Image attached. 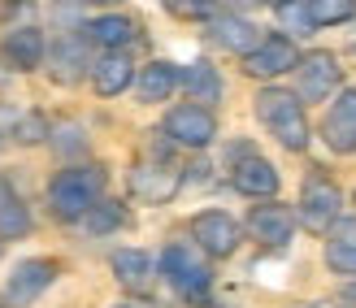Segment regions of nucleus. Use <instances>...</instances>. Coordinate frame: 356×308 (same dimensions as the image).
<instances>
[{
	"mask_svg": "<svg viewBox=\"0 0 356 308\" xmlns=\"http://www.w3.org/2000/svg\"><path fill=\"white\" fill-rule=\"evenodd\" d=\"M296 65H300V48L287 40V35H265V44L252 52V57H243V70L252 79H278V74H287Z\"/></svg>",
	"mask_w": 356,
	"mask_h": 308,
	"instance_id": "nucleus-11",
	"label": "nucleus"
},
{
	"mask_svg": "<svg viewBox=\"0 0 356 308\" xmlns=\"http://www.w3.org/2000/svg\"><path fill=\"white\" fill-rule=\"evenodd\" d=\"M0 57L9 61V70H40L48 57V40L40 26H9L5 40H0Z\"/></svg>",
	"mask_w": 356,
	"mask_h": 308,
	"instance_id": "nucleus-9",
	"label": "nucleus"
},
{
	"mask_svg": "<svg viewBox=\"0 0 356 308\" xmlns=\"http://www.w3.org/2000/svg\"><path fill=\"white\" fill-rule=\"evenodd\" d=\"M274 13H278V22L287 26V31H296V35H313V31H317V26H313V5H309V0H282Z\"/></svg>",
	"mask_w": 356,
	"mask_h": 308,
	"instance_id": "nucleus-24",
	"label": "nucleus"
},
{
	"mask_svg": "<svg viewBox=\"0 0 356 308\" xmlns=\"http://www.w3.org/2000/svg\"><path fill=\"white\" fill-rule=\"evenodd\" d=\"M87 65H92V61H87L83 35H61V40L48 48V74H52V83H61V87L79 83Z\"/></svg>",
	"mask_w": 356,
	"mask_h": 308,
	"instance_id": "nucleus-16",
	"label": "nucleus"
},
{
	"mask_svg": "<svg viewBox=\"0 0 356 308\" xmlns=\"http://www.w3.org/2000/svg\"><path fill=\"white\" fill-rule=\"evenodd\" d=\"M322 135L330 143V152H356V87H343L339 96H334V104L326 108V126H322Z\"/></svg>",
	"mask_w": 356,
	"mask_h": 308,
	"instance_id": "nucleus-10",
	"label": "nucleus"
},
{
	"mask_svg": "<svg viewBox=\"0 0 356 308\" xmlns=\"http://www.w3.org/2000/svg\"><path fill=\"white\" fill-rule=\"evenodd\" d=\"M191 239H195V248H200L204 257H218V261H222V257H235L243 230H239V222H235L230 213L204 209V213L191 217Z\"/></svg>",
	"mask_w": 356,
	"mask_h": 308,
	"instance_id": "nucleus-4",
	"label": "nucleus"
},
{
	"mask_svg": "<svg viewBox=\"0 0 356 308\" xmlns=\"http://www.w3.org/2000/svg\"><path fill=\"white\" fill-rule=\"evenodd\" d=\"M87 40L100 44V48H109V52H122L135 40V22H131V17H122V13H100V17L87 22Z\"/></svg>",
	"mask_w": 356,
	"mask_h": 308,
	"instance_id": "nucleus-21",
	"label": "nucleus"
},
{
	"mask_svg": "<svg viewBox=\"0 0 356 308\" xmlns=\"http://www.w3.org/2000/svg\"><path fill=\"white\" fill-rule=\"evenodd\" d=\"M339 187L326 183V178H309L305 191H300V213H296V222L313 230V234H326L334 226V217H339Z\"/></svg>",
	"mask_w": 356,
	"mask_h": 308,
	"instance_id": "nucleus-5",
	"label": "nucleus"
},
{
	"mask_svg": "<svg viewBox=\"0 0 356 308\" xmlns=\"http://www.w3.org/2000/svg\"><path fill=\"white\" fill-rule=\"evenodd\" d=\"M161 274H165V282H170L187 304L209 308L213 274H209V265L195 257V248H187V243H170V248L161 252Z\"/></svg>",
	"mask_w": 356,
	"mask_h": 308,
	"instance_id": "nucleus-3",
	"label": "nucleus"
},
{
	"mask_svg": "<svg viewBox=\"0 0 356 308\" xmlns=\"http://www.w3.org/2000/svg\"><path fill=\"white\" fill-rule=\"evenodd\" d=\"M309 5H313V26H317V31L339 26V22H348V17L356 13L352 0H309Z\"/></svg>",
	"mask_w": 356,
	"mask_h": 308,
	"instance_id": "nucleus-25",
	"label": "nucleus"
},
{
	"mask_svg": "<svg viewBox=\"0 0 356 308\" xmlns=\"http://www.w3.org/2000/svg\"><path fill=\"white\" fill-rule=\"evenodd\" d=\"M131 83H135V65H131V57H122V52H109V57H100L92 65V87L100 96H122Z\"/></svg>",
	"mask_w": 356,
	"mask_h": 308,
	"instance_id": "nucleus-18",
	"label": "nucleus"
},
{
	"mask_svg": "<svg viewBox=\"0 0 356 308\" xmlns=\"http://www.w3.org/2000/svg\"><path fill=\"white\" fill-rule=\"evenodd\" d=\"M178 187H183V174L174 165H135L131 170V195H139V200H148V204L174 200Z\"/></svg>",
	"mask_w": 356,
	"mask_h": 308,
	"instance_id": "nucleus-15",
	"label": "nucleus"
},
{
	"mask_svg": "<svg viewBox=\"0 0 356 308\" xmlns=\"http://www.w3.org/2000/svg\"><path fill=\"white\" fill-rule=\"evenodd\" d=\"M334 87H339V61H334V52H305L296 65V96L300 104H313V100H326L334 96Z\"/></svg>",
	"mask_w": 356,
	"mask_h": 308,
	"instance_id": "nucleus-6",
	"label": "nucleus"
},
{
	"mask_svg": "<svg viewBox=\"0 0 356 308\" xmlns=\"http://www.w3.org/2000/svg\"><path fill=\"white\" fill-rule=\"evenodd\" d=\"M57 282V261H48V257H31V261H22L9 274V282H5V295H9V304L13 308H26V304H35L48 286Z\"/></svg>",
	"mask_w": 356,
	"mask_h": 308,
	"instance_id": "nucleus-8",
	"label": "nucleus"
},
{
	"mask_svg": "<svg viewBox=\"0 0 356 308\" xmlns=\"http://www.w3.org/2000/svg\"><path fill=\"white\" fill-rule=\"evenodd\" d=\"M26 234H31V209L13 191V183L0 178V239H26Z\"/></svg>",
	"mask_w": 356,
	"mask_h": 308,
	"instance_id": "nucleus-22",
	"label": "nucleus"
},
{
	"mask_svg": "<svg viewBox=\"0 0 356 308\" xmlns=\"http://www.w3.org/2000/svg\"><path fill=\"white\" fill-rule=\"evenodd\" d=\"M113 278L127 286V291H148L152 278H156V269H152V257L148 252H139V248H122L113 252Z\"/></svg>",
	"mask_w": 356,
	"mask_h": 308,
	"instance_id": "nucleus-17",
	"label": "nucleus"
},
{
	"mask_svg": "<svg viewBox=\"0 0 356 308\" xmlns=\"http://www.w3.org/2000/svg\"><path fill=\"white\" fill-rule=\"evenodd\" d=\"M230 183H235L239 195H252V200H270V195H278V170L270 165L265 156H243L230 165Z\"/></svg>",
	"mask_w": 356,
	"mask_h": 308,
	"instance_id": "nucleus-14",
	"label": "nucleus"
},
{
	"mask_svg": "<svg viewBox=\"0 0 356 308\" xmlns=\"http://www.w3.org/2000/svg\"><path fill=\"white\" fill-rule=\"evenodd\" d=\"M326 265L343 278H356V239H330L326 243Z\"/></svg>",
	"mask_w": 356,
	"mask_h": 308,
	"instance_id": "nucleus-26",
	"label": "nucleus"
},
{
	"mask_svg": "<svg viewBox=\"0 0 356 308\" xmlns=\"http://www.w3.org/2000/svg\"><path fill=\"white\" fill-rule=\"evenodd\" d=\"M209 40L226 48V52H239V57H252V52L265 44V35L257 22H248V17L239 13H218L213 17V26H209Z\"/></svg>",
	"mask_w": 356,
	"mask_h": 308,
	"instance_id": "nucleus-12",
	"label": "nucleus"
},
{
	"mask_svg": "<svg viewBox=\"0 0 356 308\" xmlns=\"http://www.w3.org/2000/svg\"><path fill=\"white\" fill-rule=\"evenodd\" d=\"M248 230H252L257 243L282 248V243H291V234H296V213L287 204H257L248 213Z\"/></svg>",
	"mask_w": 356,
	"mask_h": 308,
	"instance_id": "nucleus-13",
	"label": "nucleus"
},
{
	"mask_svg": "<svg viewBox=\"0 0 356 308\" xmlns=\"http://www.w3.org/2000/svg\"><path fill=\"white\" fill-rule=\"evenodd\" d=\"M165 135L178 143V148H209L213 135H218V117H213V108L178 104V108L165 113Z\"/></svg>",
	"mask_w": 356,
	"mask_h": 308,
	"instance_id": "nucleus-7",
	"label": "nucleus"
},
{
	"mask_svg": "<svg viewBox=\"0 0 356 308\" xmlns=\"http://www.w3.org/2000/svg\"><path fill=\"white\" fill-rule=\"evenodd\" d=\"M183 83V74H178L174 61H152L144 65V74H139V100L144 104H161L174 96V87Z\"/></svg>",
	"mask_w": 356,
	"mask_h": 308,
	"instance_id": "nucleus-20",
	"label": "nucleus"
},
{
	"mask_svg": "<svg viewBox=\"0 0 356 308\" xmlns=\"http://www.w3.org/2000/svg\"><path fill=\"white\" fill-rule=\"evenodd\" d=\"M257 117L270 126V135L287 152H305L309 148V122H305V104H300L296 92H282V87L257 92Z\"/></svg>",
	"mask_w": 356,
	"mask_h": 308,
	"instance_id": "nucleus-2",
	"label": "nucleus"
},
{
	"mask_svg": "<svg viewBox=\"0 0 356 308\" xmlns=\"http://www.w3.org/2000/svg\"><path fill=\"white\" fill-rule=\"evenodd\" d=\"M122 226H127V204H122V200H100L92 213L83 217V230H87V234H96V239H100V234L122 230Z\"/></svg>",
	"mask_w": 356,
	"mask_h": 308,
	"instance_id": "nucleus-23",
	"label": "nucleus"
},
{
	"mask_svg": "<svg viewBox=\"0 0 356 308\" xmlns=\"http://www.w3.org/2000/svg\"><path fill=\"white\" fill-rule=\"evenodd\" d=\"M104 183H109V170L104 165H65L52 174L48 183V209L57 222H83L100 200H104Z\"/></svg>",
	"mask_w": 356,
	"mask_h": 308,
	"instance_id": "nucleus-1",
	"label": "nucleus"
},
{
	"mask_svg": "<svg viewBox=\"0 0 356 308\" xmlns=\"http://www.w3.org/2000/svg\"><path fill=\"white\" fill-rule=\"evenodd\" d=\"M48 135H52V126H48L44 113H35V108H31V113L17 117V131H13L17 143H40V139H48Z\"/></svg>",
	"mask_w": 356,
	"mask_h": 308,
	"instance_id": "nucleus-27",
	"label": "nucleus"
},
{
	"mask_svg": "<svg viewBox=\"0 0 356 308\" xmlns=\"http://www.w3.org/2000/svg\"><path fill=\"white\" fill-rule=\"evenodd\" d=\"M183 92H187L191 104H200V108L218 104V100H222V74H218V65L191 61V65L183 70Z\"/></svg>",
	"mask_w": 356,
	"mask_h": 308,
	"instance_id": "nucleus-19",
	"label": "nucleus"
},
{
	"mask_svg": "<svg viewBox=\"0 0 356 308\" xmlns=\"http://www.w3.org/2000/svg\"><path fill=\"white\" fill-rule=\"evenodd\" d=\"M113 308H135V304H113Z\"/></svg>",
	"mask_w": 356,
	"mask_h": 308,
	"instance_id": "nucleus-28",
	"label": "nucleus"
}]
</instances>
